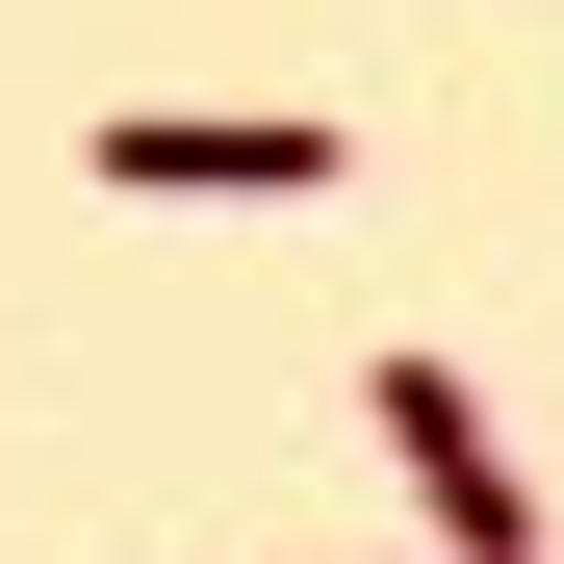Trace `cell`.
Instances as JSON below:
<instances>
[{
    "label": "cell",
    "mask_w": 564,
    "mask_h": 564,
    "mask_svg": "<svg viewBox=\"0 0 564 564\" xmlns=\"http://www.w3.org/2000/svg\"><path fill=\"white\" fill-rule=\"evenodd\" d=\"M359 129L334 104H129L104 129V206H334Z\"/></svg>",
    "instance_id": "6da1fadb"
},
{
    "label": "cell",
    "mask_w": 564,
    "mask_h": 564,
    "mask_svg": "<svg viewBox=\"0 0 564 564\" xmlns=\"http://www.w3.org/2000/svg\"><path fill=\"white\" fill-rule=\"evenodd\" d=\"M359 411H386V462L436 488V539H488V564H539V513H513V436H488V386H462L436 334H386V359H359Z\"/></svg>",
    "instance_id": "7a4b0ae2"
},
{
    "label": "cell",
    "mask_w": 564,
    "mask_h": 564,
    "mask_svg": "<svg viewBox=\"0 0 564 564\" xmlns=\"http://www.w3.org/2000/svg\"><path fill=\"white\" fill-rule=\"evenodd\" d=\"M436 564H488V539H436Z\"/></svg>",
    "instance_id": "3957f363"
}]
</instances>
